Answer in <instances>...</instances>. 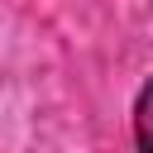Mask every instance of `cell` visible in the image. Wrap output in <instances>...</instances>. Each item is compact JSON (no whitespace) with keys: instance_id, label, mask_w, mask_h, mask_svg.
<instances>
[{"instance_id":"6da1fadb","label":"cell","mask_w":153,"mask_h":153,"mask_svg":"<svg viewBox=\"0 0 153 153\" xmlns=\"http://www.w3.org/2000/svg\"><path fill=\"white\" fill-rule=\"evenodd\" d=\"M134 148L139 153H153V76L143 81V91L134 100Z\"/></svg>"}]
</instances>
